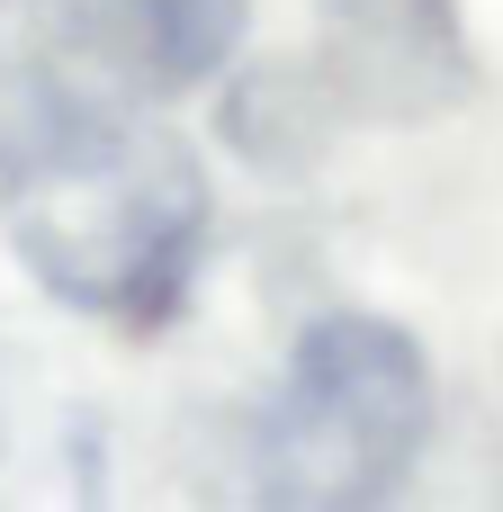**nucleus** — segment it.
Segmentation results:
<instances>
[{
    "label": "nucleus",
    "mask_w": 503,
    "mask_h": 512,
    "mask_svg": "<svg viewBox=\"0 0 503 512\" xmlns=\"http://www.w3.org/2000/svg\"><path fill=\"white\" fill-rule=\"evenodd\" d=\"M0 225L36 288L99 324H171L207 252V180L117 99L0 63Z\"/></svg>",
    "instance_id": "1"
},
{
    "label": "nucleus",
    "mask_w": 503,
    "mask_h": 512,
    "mask_svg": "<svg viewBox=\"0 0 503 512\" xmlns=\"http://www.w3.org/2000/svg\"><path fill=\"white\" fill-rule=\"evenodd\" d=\"M315 18H324L315 72L333 81L342 117L414 126V117H450L477 90L459 0H315Z\"/></svg>",
    "instance_id": "4"
},
{
    "label": "nucleus",
    "mask_w": 503,
    "mask_h": 512,
    "mask_svg": "<svg viewBox=\"0 0 503 512\" xmlns=\"http://www.w3.org/2000/svg\"><path fill=\"white\" fill-rule=\"evenodd\" d=\"M432 432V360L387 315H324L252 432V512H387Z\"/></svg>",
    "instance_id": "2"
},
{
    "label": "nucleus",
    "mask_w": 503,
    "mask_h": 512,
    "mask_svg": "<svg viewBox=\"0 0 503 512\" xmlns=\"http://www.w3.org/2000/svg\"><path fill=\"white\" fill-rule=\"evenodd\" d=\"M333 117H342L333 81H324V72H297V63H261V72H243L234 99H225V135H234L261 171H306V162L324 153Z\"/></svg>",
    "instance_id": "6"
},
{
    "label": "nucleus",
    "mask_w": 503,
    "mask_h": 512,
    "mask_svg": "<svg viewBox=\"0 0 503 512\" xmlns=\"http://www.w3.org/2000/svg\"><path fill=\"white\" fill-rule=\"evenodd\" d=\"M0 512H99L90 423L0 342Z\"/></svg>",
    "instance_id": "5"
},
{
    "label": "nucleus",
    "mask_w": 503,
    "mask_h": 512,
    "mask_svg": "<svg viewBox=\"0 0 503 512\" xmlns=\"http://www.w3.org/2000/svg\"><path fill=\"white\" fill-rule=\"evenodd\" d=\"M36 27L63 81L135 108L207 90L243 45L252 0H45Z\"/></svg>",
    "instance_id": "3"
}]
</instances>
